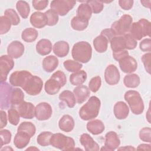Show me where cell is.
Returning <instances> with one entry per match:
<instances>
[{
	"label": "cell",
	"instance_id": "7402d4cb",
	"mask_svg": "<svg viewBox=\"0 0 151 151\" xmlns=\"http://www.w3.org/2000/svg\"><path fill=\"white\" fill-rule=\"evenodd\" d=\"M74 125L75 123L73 118L68 114L63 116L58 122L60 129L65 132L72 131L74 127Z\"/></svg>",
	"mask_w": 151,
	"mask_h": 151
},
{
	"label": "cell",
	"instance_id": "f35d334b",
	"mask_svg": "<svg viewBox=\"0 0 151 151\" xmlns=\"http://www.w3.org/2000/svg\"><path fill=\"white\" fill-rule=\"evenodd\" d=\"M16 8L19 14L22 18L25 19L28 17L30 12V8L29 4L26 1H18L16 4Z\"/></svg>",
	"mask_w": 151,
	"mask_h": 151
},
{
	"label": "cell",
	"instance_id": "83f0119b",
	"mask_svg": "<svg viewBox=\"0 0 151 151\" xmlns=\"http://www.w3.org/2000/svg\"><path fill=\"white\" fill-rule=\"evenodd\" d=\"M109 42V40L105 37L100 34L94 39L93 45L98 52L102 53L107 50Z\"/></svg>",
	"mask_w": 151,
	"mask_h": 151
},
{
	"label": "cell",
	"instance_id": "d6a6232c",
	"mask_svg": "<svg viewBox=\"0 0 151 151\" xmlns=\"http://www.w3.org/2000/svg\"><path fill=\"white\" fill-rule=\"evenodd\" d=\"M59 99L60 100L65 101L67 106L70 108L74 107L76 103V98L73 93L69 90H64L62 91L59 95Z\"/></svg>",
	"mask_w": 151,
	"mask_h": 151
},
{
	"label": "cell",
	"instance_id": "e7e4bbea",
	"mask_svg": "<svg viewBox=\"0 0 151 151\" xmlns=\"http://www.w3.org/2000/svg\"><path fill=\"white\" fill-rule=\"evenodd\" d=\"M39 150V149L35 147H32V146H31L30 147L27 149V150Z\"/></svg>",
	"mask_w": 151,
	"mask_h": 151
},
{
	"label": "cell",
	"instance_id": "5bb4252c",
	"mask_svg": "<svg viewBox=\"0 0 151 151\" xmlns=\"http://www.w3.org/2000/svg\"><path fill=\"white\" fill-rule=\"evenodd\" d=\"M18 111L20 116L24 119H31L35 116V107L30 102L23 101L18 105Z\"/></svg>",
	"mask_w": 151,
	"mask_h": 151
},
{
	"label": "cell",
	"instance_id": "8992f818",
	"mask_svg": "<svg viewBox=\"0 0 151 151\" xmlns=\"http://www.w3.org/2000/svg\"><path fill=\"white\" fill-rule=\"evenodd\" d=\"M76 2L72 0H54L51 2V9L58 15L64 16L73 8Z\"/></svg>",
	"mask_w": 151,
	"mask_h": 151
},
{
	"label": "cell",
	"instance_id": "3957f363",
	"mask_svg": "<svg viewBox=\"0 0 151 151\" xmlns=\"http://www.w3.org/2000/svg\"><path fill=\"white\" fill-rule=\"evenodd\" d=\"M124 99L129 104L133 114L139 115L143 113L144 103L139 92L135 90H129L124 94Z\"/></svg>",
	"mask_w": 151,
	"mask_h": 151
},
{
	"label": "cell",
	"instance_id": "6f0895ef",
	"mask_svg": "<svg viewBox=\"0 0 151 151\" xmlns=\"http://www.w3.org/2000/svg\"><path fill=\"white\" fill-rule=\"evenodd\" d=\"M129 55V52L127 50H123L119 51H116V52H113V58L116 60L119 61L121 59Z\"/></svg>",
	"mask_w": 151,
	"mask_h": 151
},
{
	"label": "cell",
	"instance_id": "60d3db41",
	"mask_svg": "<svg viewBox=\"0 0 151 151\" xmlns=\"http://www.w3.org/2000/svg\"><path fill=\"white\" fill-rule=\"evenodd\" d=\"M52 133L50 132H43L41 133L37 138L38 145L42 146H47L50 145V138Z\"/></svg>",
	"mask_w": 151,
	"mask_h": 151
},
{
	"label": "cell",
	"instance_id": "1f68e13d",
	"mask_svg": "<svg viewBox=\"0 0 151 151\" xmlns=\"http://www.w3.org/2000/svg\"><path fill=\"white\" fill-rule=\"evenodd\" d=\"M110 42L113 52L119 51L126 49L124 36H114Z\"/></svg>",
	"mask_w": 151,
	"mask_h": 151
},
{
	"label": "cell",
	"instance_id": "484cf974",
	"mask_svg": "<svg viewBox=\"0 0 151 151\" xmlns=\"http://www.w3.org/2000/svg\"><path fill=\"white\" fill-rule=\"evenodd\" d=\"M58 65V60L54 55H49L45 57L42 61V68L48 73L55 70Z\"/></svg>",
	"mask_w": 151,
	"mask_h": 151
},
{
	"label": "cell",
	"instance_id": "7dc6e473",
	"mask_svg": "<svg viewBox=\"0 0 151 151\" xmlns=\"http://www.w3.org/2000/svg\"><path fill=\"white\" fill-rule=\"evenodd\" d=\"M101 81L100 77L96 76L92 78L88 83V87H89L90 90H91L94 93L97 92L99 90L101 86Z\"/></svg>",
	"mask_w": 151,
	"mask_h": 151
},
{
	"label": "cell",
	"instance_id": "cb8c5ba5",
	"mask_svg": "<svg viewBox=\"0 0 151 151\" xmlns=\"http://www.w3.org/2000/svg\"><path fill=\"white\" fill-rule=\"evenodd\" d=\"M31 137L23 132H17L14 139V144L18 149L26 147L29 142Z\"/></svg>",
	"mask_w": 151,
	"mask_h": 151
},
{
	"label": "cell",
	"instance_id": "be15d7a7",
	"mask_svg": "<svg viewBox=\"0 0 151 151\" xmlns=\"http://www.w3.org/2000/svg\"><path fill=\"white\" fill-rule=\"evenodd\" d=\"M141 4L143 5V6L150 8V3H151V1H140Z\"/></svg>",
	"mask_w": 151,
	"mask_h": 151
},
{
	"label": "cell",
	"instance_id": "9f6ffc18",
	"mask_svg": "<svg viewBox=\"0 0 151 151\" xmlns=\"http://www.w3.org/2000/svg\"><path fill=\"white\" fill-rule=\"evenodd\" d=\"M120 6L124 10L130 9L133 5V0H120L119 1Z\"/></svg>",
	"mask_w": 151,
	"mask_h": 151
},
{
	"label": "cell",
	"instance_id": "ffe728a7",
	"mask_svg": "<svg viewBox=\"0 0 151 151\" xmlns=\"http://www.w3.org/2000/svg\"><path fill=\"white\" fill-rule=\"evenodd\" d=\"M30 22L35 28H42L47 25V19L44 13L35 12L30 17Z\"/></svg>",
	"mask_w": 151,
	"mask_h": 151
},
{
	"label": "cell",
	"instance_id": "d590c367",
	"mask_svg": "<svg viewBox=\"0 0 151 151\" xmlns=\"http://www.w3.org/2000/svg\"><path fill=\"white\" fill-rule=\"evenodd\" d=\"M17 132H23L26 133L31 137L35 134L36 128L35 125L31 122H24L19 125L17 129Z\"/></svg>",
	"mask_w": 151,
	"mask_h": 151
},
{
	"label": "cell",
	"instance_id": "f546056e",
	"mask_svg": "<svg viewBox=\"0 0 151 151\" xmlns=\"http://www.w3.org/2000/svg\"><path fill=\"white\" fill-rule=\"evenodd\" d=\"M92 11L88 4L85 1L84 3L81 4L78 8L77 11V17L89 21L91 17Z\"/></svg>",
	"mask_w": 151,
	"mask_h": 151
},
{
	"label": "cell",
	"instance_id": "7a4b0ae2",
	"mask_svg": "<svg viewBox=\"0 0 151 151\" xmlns=\"http://www.w3.org/2000/svg\"><path fill=\"white\" fill-rule=\"evenodd\" d=\"M71 55L75 61L87 63L90 60L92 55L91 45L87 41H80L76 43L73 47Z\"/></svg>",
	"mask_w": 151,
	"mask_h": 151
},
{
	"label": "cell",
	"instance_id": "816d5d0a",
	"mask_svg": "<svg viewBox=\"0 0 151 151\" xmlns=\"http://www.w3.org/2000/svg\"><path fill=\"white\" fill-rule=\"evenodd\" d=\"M51 78L56 80L61 84V87H63L67 83V78L65 74L60 70L54 73L51 76Z\"/></svg>",
	"mask_w": 151,
	"mask_h": 151
},
{
	"label": "cell",
	"instance_id": "bcb514c9",
	"mask_svg": "<svg viewBox=\"0 0 151 151\" xmlns=\"http://www.w3.org/2000/svg\"><path fill=\"white\" fill-rule=\"evenodd\" d=\"M87 4L90 6L92 12L94 14H98L102 11L103 9V2L100 1H87Z\"/></svg>",
	"mask_w": 151,
	"mask_h": 151
},
{
	"label": "cell",
	"instance_id": "7bdbcfd3",
	"mask_svg": "<svg viewBox=\"0 0 151 151\" xmlns=\"http://www.w3.org/2000/svg\"><path fill=\"white\" fill-rule=\"evenodd\" d=\"M12 25L10 19L6 16H1L0 17V34H4L8 32Z\"/></svg>",
	"mask_w": 151,
	"mask_h": 151
},
{
	"label": "cell",
	"instance_id": "ab89813d",
	"mask_svg": "<svg viewBox=\"0 0 151 151\" xmlns=\"http://www.w3.org/2000/svg\"><path fill=\"white\" fill-rule=\"evenodd\" d=\"M63 65L64 68L69 72H77L82 68V64L80 63L75 60H68L64 62Z\"/></svg>",
	"mask_w": 151,
	"mask_h": 151
},
{
	"label": "cell",
	"instance_id": "f907efd6",
	"mask_svg": "<svg viewBox=\"0 0 151 151\" xmlns=\"http://www.w3.org/2000/svg\"><path fill=\"white\" fill-rule=\"evenodd\" d=\"M1 134V147L8 144L11 140V133L10 131L6 129H1L0 131Z\"/></svg>",
	"mask_w": 151,
	"mask_h": 151
},
{
	"label": "cell",
	"instance_id": "11a10c76",
	"mask_svg": "<svg viewBox=\"0 0 151 151\" xmlns=\"http://www.w3.org/2000/svg\"><path fill=\"white\" fill-rule=\"evenodd\" d=\"M32 6L35 9L38 11H41L44 9L48 5V1H37L34 0L32 2Z\"/></svg>",
	"mask_w": 151,
	"mask_h": 151
},
{
	"label": "cell",
	"instance_id": "680465c9",
	"mask_svg": "<svg viewBox=\"0 0 151 151\" xmlns=\"http://www.w3.org/2000/svg\"><path fill=\"white\" fill-rule=\"evenodd\" d=\"M101 35L105 37L109 40V42L115 36V35L114 34V33L113 32L110 28H106L103 29L101 32Z\"/></svg>",
	"mask_w": 151,
	"mask_h": 151
},
{
	"label": "cell",
	"instance_id": "f1b7e54d",
	"mask_svg": "<svg viewBox=\"0 0 151 151\" xmlns=\"http://www.w3.org/2000/svg\"><path fill=\"white\" fill-rule=\"evenodd\" d=\"M61 87V84L56 80L51 77L45 82L44 86L45 92L50 95L57 94Z\"/></svg>",
	"mask_w": 151,
	"mask_h": 151
},
{
	"label": "cell",
	"instance_id": "74e56055",
	"mask_svg": "<svg viewBox=\"0 0 151 151\" xmlns=\"http://www.w3.org/2000/svg\"><path fill=\"white\" fill-rule=\"evenodd\" d=\"M88 21L87 20L80 18L77 16L73 18L71 21V25L74 30L83 31L88 25Z\"/></svg>",
	"mask_w": 151,
	"mask_h": 151
},
{
	"label": "cell",
	"instance_id": "f6af8a7d",
	"mask_svg": "<svg viewBox=\"0 0 151 151\" xmlns=\"http://www.w3.org/2000/svg\"><path fill=\"white\" fill-rule=\"evenodd\" d=\"M47 19V25L49 26L55 25L58 21V15L52 9L47 10L45 13Z\"/></svg>",
	"mask_w": 151,
	"mask_h": 151
},
{
	"label": "cell",
	"instance_id": "277c9868",
	"mask_svg": "<svg viewBox=\"0 0 151 151\" xmlns=\"http://www.w3.org/2000/svg\"><path fill=\"white\" fill-rule=\"evenodd\" d=\"M50 145L62 150H74L75 147V142L73 138L60 133L52 134L50 138Z\"/></svg>",
	"mask_w": 151,
	"mask_h": 151
},
{
	"label": "cell",
	"instance_id": "e575fe53",
	"mask_svg": "<svg viewBox=\"0 0 151 151\" xmlns=\"http://www.w3.org/2000/svg\"><path fill=\"white\" fill-rule=\"evenodd\" d=\"M38 31L33 28H27L25 29L21 34L22 39L27 42L34 41L38 37Z\"/></svg>",
	"mask_w": 151,
	"mask_h": 151
},
{
	"label": "cell",
	"instance_id": "681fc988",
	"mask_svg": "<svg viewBox=\"0 0 151 151\" xmlns=\"http://www.w3.org/2000/svg\"><path fill=\"white\" fill-rule=\"evenodd\" d=\"M151 129L150 127H145L142 128L139 132V137L140 140L146 142H151Z\"/></svg>",
	"mask_w": 151,
	"mask_h": 151
},
{
	"label": "cell",
	"instance_id": "5b68a950",
	"mask_svg": "<svg viewBox=\"0 0 151 151\" xmlns=\"http://www.w3.org/2000/svg\"><path fill=\"white\" fill-rule=\"evenodd\" d=\"M132 21L133 19L130 15L124 14L112 24L110 29L115 35H124L129 31Z\"/></svg>",
	"mask_w": 151,
	"mask_h": 151
},
{
	"label": "cell",
	"instance_id": "f5cc1de1",
	"mask_svg": "<svg viewBox=\"0 0 151 151\" xmlns=\"http://www.w3.org/2000/svg\"><path fill=\"white\" fill-rule=\"evenodd\" d=\"M150 58H151V54L150 52L146 53L142 57V61L144 64L145 70L146 71L150 74Z\"/></svg>",
	"mask_w": 151,
	"mask_h": 151
},
{
	"label": "cell",
	"instance_id": "603a6c76",
	"mask_svg": "<svg viewBox=\"0 0 151 151\" xmlns=\"http://www.w3.org/2000/svg\"><path fill=\"white\" fill-rule=\"evenodd\" d=\"M87 130L94 135L101 134L105 129L104 123L99 119L90 121L87 124Z\"/></svg>",
	"mask_w": 151,
	"mask_h": 151
},
{
	"label": "cell",
	"instance_id": "52a82bcc",
	"mask_svg": "<svg viewBox=\"0 0 151 151\" xmlns=\"http://www.w3.org/2000/svg\"><path fill=\"white\" fill-rule=\"evenodd\" d=\"M43 81L41 78L36 76H32L22 88L29 95L36 96L41 91Z\"/></svg>",
	"mask_w": 151,
	"mask_h": 151
},
{
	"label": "cell",
	"instance_id": "ac0fdd59",
	"mask_svg": "<svg viewBox=\"0 0 151 151\" xmlns=\"http://www.w3.org/2000/svg\"><path fill=\"white\" fill-rule=\"evenodd\" d=\"M73 94L75 96L76 102L78 104H81L89 97L90 91L89 88L87 86L80 85L74 89Z\"/></svg>",
	"mask_w": 151,
	"mask_h": 151
},
{
	"label": "cell",
	"instance_id": "ee69618b",
	"mask_svg": "<svg viewBox=\"0 0 151 151\" xmlns=\"http://www.w3.org/2000/svg\"><path fill=\"white\" fill-rule=\"evenodd\" d=\"M4 15L10 19L13 25H17L20 22V18L18 15L13 9H6L4 12Z\"/></svg>",
	"mask_w": 151,
	"mask_h": 151
},
{
	"label": "cell",
	"instance_id": "44dd1931",
	"mask_svg": "<svg viewBox=\"0 0 151 151\" xmlns=\"http://www.w3.org/2000/svg\"><path fill=\"white\" fill-rule=\"evenodd\" d=\"M114 114L117 119H125L129 115V109L126 103L118 101L114 106Z\"/></svg>",
	"mask_w": 151,
	"mask_h": 151
},
{
	"label": "cell",
	"instance_id": "4fadbf2b",
	"mask_svg": "<svg viewBox=\"0 0 151 151\" xmlns=\"http://www.w3.org/2000/svg\"><path fill=\"white\" fill-rule=\"evenodd\" d=\"M12 88L10 85L5 82H1V107L8 109L11 104V97Z\"/></svg>",
	"mask_w": 151,
	"mask_h": 151
},
{
	"label": "cell",
	"instance_id": "30bf717a",
	"mask_svg": "<svg viewBox=\"0 0 151 151\" xmlns=\"http://www.w3.org/2000/svg\"><path fill=\"white\" fill-rule=\"evenodd\" d=\"M52 113V107L48 103L42 102L38 104L35 107V117L38 120H48L51 117Z\"/></svg>",
	"mask_w": 151,
	"mask_h": 151
},
{
	"label": "cell",
	"instance_id": "d4e9b609",
	"mask_svg": "<svg viewBox=\"0 0 151 151\" xmlns=\"http://www.w3.org/2000/svg\"><path fill=\"white\" fill-rule=\"evenodd\" d=\"M53 52L57 57H64L69 52V45L65 41H59L56 42L53 46Z\"/></svg>",
	"mask_w": 151,
	"mask_h": 151
},
{
	"label": "cell",
	"instance_id": "9a60e30c",
	"mask_svg": "<svg viewBox=\"0 0 151 151\" xmlns=\"http://www.w3.org/2000/svg\"><path fill=\"white\" fill-rule=\"evenodd\" d=\"M119 62L120 69L125 73H132L137 68L136 60L130 55L123 58Z\"/></svg>",
	"mask_w": 151,
	"mask_h": 151
},
{
	"label": "cell",
	"instance_id": "ba28073f",
	"mask_svg": "<svg viewBox=\"0 0 151 151\" xmlns=\"http://www.w3.org/2000/svg\"><path fill=\"white\" fill-rule=\"evenodd\" d=\"M32 76L31 73L26 70L17 71L11 74L9 82L13 86L22 88Z\"/></svg>",
	"mask_w": 151,
	"mask_h": 151
},
{
	"label": "cell",
	"instance_id": "4316f807",
	"mask_svg": "<svg viewBox=\"0 0 151 151\" xmlns=\"http://www.w3.org/2000/svg\"><path fill=\"white\" fill-rule=\"evenodd\" d=\"M52 47V44L49 40L41 39L36 45V50L39 54L41 55H46L51 52Z\"/></svg>",
	"mask_w": 151,
	"mask_h": 151
},
{
	"label": "cell",
	"instance_id": "9c48e42d",
	"mask_svg": "<svg viewBox=\"0 0 151 151\" xmlns=\"http://www.w3.org/2000/svg\"><path fill=\"white\" fill-rule=\"evenodd\" d=\"M14 62L13 58L9 55H3L0 58L1 82H5L9 72L13 68Z\"/></svg>",
	"mask_w": 151,
	"mask_h": 151
},
{
	"label": "cell",
	"instance_id": "836d02e7",
	"mask_svg": "<svg viewBox=\"0 0 151 151\" xmlns=\"http://www.w3.org/2000/svg\"><path fill=\"white\" fill-rule=\"evenodd\" d=\"M123 83L126 87L136 88L140 84V78L136 74H127L124 77Z\"/></svg>",
	"mask_w": 151,
	"mask_h": 151
},
{
	"label": "cell",
	"instance_id": "91938a15",
	"mask_svg": "<svg viewBox=\"0 0 151 151\" xmlns=\"http://www.w3.org/2000/svg\"><path fill=\"white\" fill-rule=\"evenodd\" d=\"M0 113H1L0 128H1V129H2L5 126H6V125L7 124V116H6V113L3 110H1Z\"/></svg>",
	"mask_w": 151,
	"mask_h": 151
},
{
	"label": "cell",
	"instance_id": "94428289",
	"mask_svg": "<svg viewBox=\"0 0 151 151\" xmlns=\"http://www.w3.org/2000/svg\"><path fill=\"white\" fill-rule=\"evenodd\" d=\"M137 150H150V145L148 144H141L138 146Z\"/></svg>",
	"mask_w": 151,
	"mask_h": 151
},
{
	"label": "cell",
	"instance_id": "e0dca14e",
	"mask_svg": "<svg viewBox=\"0 0 151 151\" xmlns=\"http://www.w3.org/2000/svg\"><path fill=\"white\" fill-rule=\"evenodd\" d=\"M80 142L86 150L97 151L99 150V145L87 133H83L81 135Z\"/></svg>",
	"mask_w": 151,
	"mask_h": 151
},
{
	"label": "cell",
	"instance_id": "6125c7cd",
	"mask_svg": "<svg viewBox=\"0 0 151 151\" xmlns=\"http://www.w3.org/2000/svg\"><path fill=\"white\" fill-rule=\"evenodd\" d=\"M119 150H136V149L131 146H125L124 147H121L120 148L118 149Z\"/></svg>",
	"mask_w": 151,
	"mask_h": 151
},
{
	"label": "cell",
	"instance_id": "b9f144b4",
	"mask_svg": "<svg viewBox=\"0 0 151 151\" xmlns=\"http://www.w3.org/2000/svg\"><path fill=\"white\" fill-rule=\"evenodd\" d=\"M8 120L11 124L14 126H17L19 122L20 115L18 110L15 108L11 107L8 111Z\"/></svg>",
	"mask_w": 151,
	"mask_h": 151
},
{
	"label": "cell",
	"instance_id": "c3c4849f",
	"mask_svg": "<svg viewBox=\"0 0 151 151\" xmlns=\"http://www.w3.org/2000/svg\"><path fill=\"white\" fill-rule=\"evenodd\" d=\"M125 40L126 49L127 50H133L134 49L137 44V41L133 38V37L130 34H126L123 35Z\"/></svg>",
	"mask_w": 151,
	"mask_h": 151
},
{
	"label": "cell",
	"instance_id": "4dcf8cb0",
	"mask_svg": "<svg viewBox=\"0 0 151 151\" xmlns=\"http://www.w3.org/2000/svg\"><path fill=\"white\" fill-rule=\"evenodd\" d=\"M87 79V73L84 70H80L71 74L70 76V81L73 86H80Z\"/></svg>",
	"mask_w": 151,
	"mask_h": 151
},
{
	"label": "cell",
	"instance_id": "6da1fadb",
	"mask_svg": "<svg viewBox=\"0 0 151 151\" xmlns=\"http://www.w3.org/2000/svg\"><path fill=\"white\" fill-rule=\"evenodd\" d=\"M100 100L96 96L90 97L87 102L79 110V116L83 120H89L96 118L99 113Z\"/></svg>",
	"mask_w": 151,
	"mask_h": 151
},
{
	"label": "cell",
	"instance_id": "db71d44e",
	"mask_svg": "<svg viewBox=\"0 0 151 151\" xmlns=\"http://www.w3.org/2000/svg\"><path fill=\"white\" fill-rule=\"evenodd\" d=\"M140 49L143 52L151 51V40L150 38H145L140 43Z\"/></svg>",
	"mask_w": 151,
	"mask_h": 151
},
{
	"label": "cell",
	"instance_id": "7c38bea8",
	"mask_svg": "<svg viewBox=\"0 0 151 151\" xmlns=\"http://www.w3.org/2000/svg\"><path fill=\"white\" fill-rule=\"evenodd\" d=\"M106 82L111 86L117 84L120 80V73L117 68L113 64L109 65L104 71Z\"/></svg>",
	"mask_w": 151,
	"mask_h": 151
},
{
	"label": "cell",
	"instance_id": "8fae6325",
	"mask_svg": "<svg viewBox=\"0 0 151 151\" xmlns=\"http://www.w3.org/2000/svg\"><path fill=\"white\" fill-rule=\"evenodd\" d=\"M120 140L117 133L113 131H110L106 133L105 136L104 146L101 148V150H114L120 145Z\"/></svg>",
	"mask_w": 151,
	"mask_h": 151
},
{
	"label": "cell",
	"instance_id": "8d00e7d4",
	"mask_svg": "<svg viewBox=\"0 0 151 151\" xmlns=\"http://www.w3.org/2000/svg\"><path fill=\"white\" fill-rule=\"evenodd\" d=\"M24 94L22 90L19 88H15L12 90L11 97V104L12 106L19 105L24 101Z\"/></svg>",
	"mask_w": 151,
	"mask_h": 151
},
{
	"label": "cell",
	"instance_id": "d6986e66",
	"mask_svg": "<svg viewBox=\"0 0 151 151\" xmlns=\"http://www.w3.org/2000/svg\"><path fill=\"white\" fill-rule=\"evenodd\" d=\"M129 31L130 34L136 41L140 40L143 37L147 36L145 28L140 20L138 22L132 23Z\"/></svg>",
	"mask_w": 151,
	"mask_h": 151
},
{
	"label": "cell",
	"instance_id": "2e32d148",
	"mask_svg": "<svg viewBox=\"0 0 151 151\" xmlns=\"http://www.w3.org/2000/svg\"><path fill=\"white\" fill-rule=\"evenodd\" d=\"M24 50V46L21 42L14 41L9 44L7 48V52L8 55L13 58H18L22 55Z\"/></svg>",
	"mask_w": 151,
	"mask_h": 151
}]
</instances>
